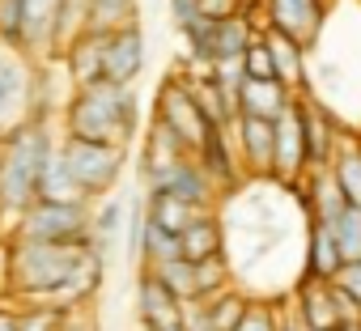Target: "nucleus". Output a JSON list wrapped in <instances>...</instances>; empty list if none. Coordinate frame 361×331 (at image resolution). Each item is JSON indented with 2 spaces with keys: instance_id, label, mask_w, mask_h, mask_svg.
Listing matches in <instances>:
<instances>
[{
  "instance_id": "c9c22d12",
  "label": "nucleus",
  "mask_w": 361,
  "mask_h": 331,
  "mask_svg": "<svg viewBox=\"0 0 361 331\" xmlns=\"http://www.w3.org/2000/svg\"><path fill=\"white\" fill-rule=\"evenodd\" d=\"M0 331H18V314L9 306H0Z\"/></svg>"
},
{
  "instance_id": "cd10ccee",
  "label": "nucleus",
  "mask_w": 361,
  "mask_h": 331,
  "mask_svg": "<svg viewBox=\"0 0 361 331\" xmlns=\"http://www.w3.org/2000/svg\"><path fill=\"white\" fill-rule=\"evenodd\" d=\"M204 301H209V314H213L217 331H234V323L247 310V297H238V293H217V297H204Z\"/></svg>"
},
{
  "instance_id": "7ed1b4c3",
  "label": "nucleus",
  "mask_w": 361,
  "mask_h": 331,
  "mask_svg": "<svg viewBox=\"0 0 361 331\" xmlns=\"http://www.w3.org/2000/svg\"><path fill=\"white\" fill-rule=\"evenodd\" d=\"M90 246L77 242H35V238H13L9 263H5V285L22 301H47L56 289H64Z\"/></svg>"
},
{
  "instance_id": "2f4dec72",
  "label": "nucleus",
  "mask_w": 361,
  "mask_h": 331,
  "mask_svg": "<svg viewBox=\"0 0 361 331\" xmlns=\"http://www.w3.org/2000/svg\"><path fill=\"white\" fill-rule=\"evenodd\" d=\"M178 327H183V331H217V323H213V314H209V301H204V297H192V301H183Z\"/></svg>"
},
{
  "instance_id": "0eeeda50",
  "label": "nucleus",
  "mask_w": 361,
  "mask_h": 331,
  "mask_svg": "<svg viewBox=\"0 0 361 331\" xmlns=\"http://www.w3.org/2000/svg\"><path fill=\"white\" fill-rule=\"evenodd\" d=\"M35 102V77L26 68V56L22 47L0 39V140L9 132H18L26 119V106Z\"/></svg>"
},
{
  "instance_id": "412c9836",
  "label": "nucleus",
  "mask_w": 361,
  "mask_h": 331,
  "mask_svg": "<svg viewBox=\"0 0 361 331\" xmlns=\"http://www.w3.org/2000/svg\"><path fill=\"white\" fill-rule=\"evenodd\" d=\"M259 35H264L268 51H272V64H276V81H281L285 89H298V85H302V77H306V56H302L306 47H302V43H293L289 35L272 30V26H264Z\"/></svg>"
},
{
  "instance_id": "f3484780",
  "label": "nucleus",
  "mask_w": 361,
  "mask_h": 331,
  "mask_svg": "<svg viewBox=\"0 0 361 331\" xmlns=\"http://www.w3.org/2000/svg\"><path fill=\"white\" fill-rule=\"evenodd\" d=\"M178 251H183L188 263H204V259H217L226 251V234H221V221L213 213H200L183 234H178Z\"/></svg>"
},
{
  "instance_id": "393cba45",
  "label": "nucleus",
  "mask_w": 361,
  "mask_h": 331,
  "mask_svg": "<svg viewBox=\"0 0 361 331\" xmlns=\"http://www.w3.org/2000/svg\"><path fill=\"white\" fill-rule=\"evenodd\" d=\"M18 331H68L73 310H60L51 301H22L18 310Z\"/></svg>"
},
{
  "instance_id": "9b49d317",
  "label": "nucleus",
  "mask_w": 361,
  "mask_h": 331,
  "mask_svg": "<svg viewBox=\"0 0 361 331\" xmlns=\"http://www.w3.org/2000/svg\"><path fill=\"white\" fill-rule=\"evenodd\" d=\"M149 187L170 192V196L188 200V204H196V208H209V204H213V175L200 166V157H196V161H192V157H178V161L161 166V170L149 179Z\"/></svg>"
},
{
  "instance_id": "1a4fd4ad",
  "label": "nucleus",
  "mask_w": 361,
  "mask_h": 331,
  "mask_svg": "<svg viewBox=\"0 0 361 331\" xmlns=\"http://www.w3.org/2000/svg\"><path fill=\"white\" fill-rule=\"evenodd\" d=\"M230 127L238 132V153L247 161V170L259 179H276V119L238 115Z\"/></svg>"
},
{
  "instance_id": "473e14b6",
  "label": "nucleus",
  "mask_w": 361,
  "mask_h": 331,
  "mask_svg": "<svg viewBox=\"0 0 361 331\" xmlns=\"http://www.w3.org/2000/svg\"><path fill=\"white\" fill-rule=\"evenodd\" d=\"M247 0H200V13L209 22H230V18H243Z\"/></svg>"
},
{
  "instance_id": "ea45409f",
  "label": "nucleus",
  "mask_w": 361,
  "mask_h": 331,
  "mask_svg": "<svg viewBox=\"0 0 361 331\" xmlns=\"http://www.w3.org/2000/svg\"><path fill=\"white\" fill-rule=\"evenodd\" d=\"M166 331H183V327H166Z\"/></svg>"
},
{
  "instance_id": "a211bd4d",
  "label": "nucleus",
  "mask_w": 361,
  "mask_h": 331,
  "mask_svg": "<svg viewBox=\"0 0 361 331\" xmlns=\"http://www.w3.org/2000/svg\"><path fill=\"white\" fill-rule=\"evenodd\" d=\"M145 208H149V225H153V230H166V234H174V238L183 234L200 213H209V208H196V204L178 200V196H170V192H157V187H149Z\"/></svg>"
},
{
  "instance_id": "f8f14e48",
  "label": "nucleus",
  "mask_w": 361,
  "mask_h": 331,
  "mask_svg": "<svg viewBox=\"0 0 361 331\" xmlns=\"http://www.w3.org/2000/svg\"><path fill=\"white\" fill-rule=\"evenodd\" d=\"M302 170H310L306 157V127H302V106L298 98L276 115V179L281 183H298Z\"/></svg>"
},
{
  "instance_id": "6ab92c4d",
  "label": "nucleus",
  "mask_w": 361,
  "mask_h": 331,
  "mask_svg": "<svg viewBox=\"0 0 361 331\" xmlns=\"http://www.w3.org/2000/svg\"><path fill=\"white\" fill-rule=\"evenodd\" d=\"M39 200H51V204H90L85 187L77 183V175L68 170V161L64 153L56 149L43 166V183H39Z\"/></svg>"
},
{
  "instance_id": "423d86ee",
  "label": "nucleus",
  "mask_w": 361,
  "mask_h": 331,
  "mask_svg": "<svg viewBox=\"0 0 361 331\" xmlns=\"http://www.w3.org/2000/svg\"><path fill=\"white\" fill-rule=\"evenodd\" d=\"M157 123H161L178 144H183L188 153H200L204 140H209V132L217 127V123L204 115V106L196 102V94H192L188 81H166V85H161V98H157Z\"/></svg>"
},
{
  "instance_id": "2eb2a0df",
  "label": "nucleus",
  "mask_w": 361,
  "mask_h": 331,
  "mask_svg": "<svg viewBox=\"0 0 361 331\" xmlns=\"http://www.w3.org/2000/svg\"><path fill=\"white\" fill-rule=\"evenodd\" d=\"M298 106H302V127H306L310 170H327L331 157H336V127H331V115H327L319 102H306V98H298Z\"/></svg>"
},
{
  "instance_id": "b1692460",
  "label": "nucleus",
  "mask_w": 361,
  "mask_h": 331,
  "mask_svg": "<svg viewBox=\"0 0 361 331\" xmlns=\"http://www.w3.org/2000/svg\"><path fill=\"white\" fill-rule=\"evenodd\" d=\"M327 170H331V179L340 183L344 200L361 208V144H344V149H336V157H331Z\"/></svg>"
},
{
  "instance_id": "39448f33",
  "label": "nucleus",
  "mask_w": 361,
  "mask_h": 331,
  "mask_svg": "<svg viewBox=\"0 0 361 331\" xmlns=\"http://www.w3.org/2000/svg\"><path fill=\"white\" fill-rule=\"evenodd\" d=\"M68 170L77 175V183L85 187V196H111L119 175H123V149L119 144H102V140H81V136H64L60 144Z\"/></svg>"
},
{
  "instance_id": "e433bc0d",
  "label": "nucleus",
  "mask_w": 361,
  "mask_h": 331,
  "mask_svg": "<svg viewBox=\"0 0 361 331\" xmlns=\"http://www.w3.org/2000/svg\"><path fill=\"white\" fill-rule=\"evenodd\" d=\"M68 331H98V327H94V323H73V318H68Z\"/></svg>"
},
{
  "instance_id": "f257e3e1",
  "label": "nucleus",
  "mask_w": 361,
  "mask_h": 331,
  "mask_svg": "<svg viewBox=\"0 0 361 331\" xmlns=\"http://www.w3.org/2000/svg\"><path fill=\"white\" fill-rule=\"evenodd\" d=\"M64 123H68V136L128 149L140 127V102H136L132 85H111V81L81 85L64 111Z\"/></svg>"
},
{
  "instance_id": "bb28decb",
  "label": "nucleus",
  "mask_w": 361,
  "mask_h": 331,
  "mask_svg": "<svg viewBox=\"0 0 361 331\" xmlns=\"http://www.w3.org/2000/svg\"><path fill=\"white\" fill-rule=\"evenodd\" d=\"M128 22H136V0H94V13H90L94 30H115Z\"/></svg>"
},
{
  "instance_id": "a878e982",
  "label": "nucleus",
  "mask_w": 361,
  "mask_h": 331,
  "mask_svg": "<svg viewBox=\"0 0 361 331\" xmlns=\"http://www.w3.org/2000/svg\"><path fill=\"white\" fill-rule=\"evenodd\" d=\"M331 234H336V246L344 255V263H357L361 259V208L357 204H344L336 213V221H327Z\"/></svg>"
},
{
  "instance_id": "4468645a",
  "label": "nucleus",
  "mask_w": 361,
  "mask_h": 331,
  "mask_svg": "<svg viewBox=\"0 0 361 331\" xmlns=\"http://www.w3.org/2000/svg\"><path fill=\"white\" fill-rule=\"evenodd\" d=\"M136 314H140L145 331H166V327H178L183 301L166 289V280H161L157 272H140V285H136Z\"/></svg>"
},
{
  "instance_id": "20e7f679",
  "label": "nucleus",
  "mask_w": 361,
  "mask_h": 331,
  "mask_svg": "<svg viewBox=\"0 0 361 331\" xmlns=\"http://www.w3.org/2000/svg\"><path fill=\"white\" fill-rule=\"evenodd\" d=\"M90 217H94L90 204H51V200H35V204L18 217V238L94 246V238H90Z\"/></svg>"
},
{
  "instance_id": "c85d7f7f",
  "label": "nucleus",
  "mask_w": 361,
  "mask_h": 331,
  "mask_svg": "<svg viewBox=\"0 0 361 331\" xmlns=\"http://www.w3.org/2000/svg\"><path fill=\"white\" fill-rule=\"evenodd\" d=\"M243 73H247V77H259V81H276V64H272V51H268L264 35L251 39V47H247V56H243Z\"/></svg>"
},
{
  "instance_id": "6e6552de",
  "label": "nucleus",
  "mask_w": 361,
  "mask_h": 331,
  "mask_svg": "<svg viewBox=\"0 0 361 331\" xmlns=\"http://www.w3.org/2000/svg\"><path fill=\"white\" fill-rule=\"evenodd\" d=\"M145 73V30L140 22L106 30V51H102V81L111 85H132Z\"/></svg>"
},
{
  "instance_id": "9d476101",
  "label": "nucleus",
  "mask_w": 361,
  "mask_h": 331,
  "mask_svg": "<svg viewBox=\"0 0 361 331\" xmlns=\"http://www.w3.org/2000/svg\"><path fill=\"white\" fill-rule=\"evenodd\" d=\"M268 9V26L289 35L293 43L310 47L323 35V13H327V0H264Z\"/></svg>"
},
{
  "instance_id": "4be33fe9",
  "label": "nucleus",
  "mask_w": 361,
  "mask_h": 331,
  "mask_svg": "<svg viewBox=\"0 0 361 331\" xmlns=\"http://www.w3.org/2000/svg\"><path fill=\"white\" fill-rule=\"evenodd\" d=\"M128 213H132V200L111 192V196L102 200V208L90 217V238H94V246H98L102 255L123 238V230H128Z\"/></svg>"
},
{
  "instance_id": "58836bf2",
  "label": "nucleus",
  "mask_w": 361,
  "mask_h": 331,
  "mask_svg": "<svg viewBox=\"0 0 361 331\" xmlns=\"http://www.w3.org/2000/svg\"><path fill=\"white\" fill-rule=\"evenodd\" d=\"M281 331H306V327H281Z\"/></svg>"
},
{
  "instance_id": "c756f323",
  "label": "nucleus",
  "mask_w": 361,
  "mask_h": 331,
  "mask_svg": "<svg viewBox=\"0 0 361 331\" xmlns=\"http://www.w3.org/2000/svg\"><path fill=\"white\" fill-rule=\"evenodd\" d=\"M226 276H230V268H226V259H221V255H217V259L196 263V289H200V297H217V293H221V285H226Z\"/></svg>"
},
{
  "instance_id": "7c9ffc66",
  "label": "nucleus",
  "mask_w": 361,
  "mask_h": 331,
  "mask_svg": "<svg viewBox=\"0 0 361 331\" xmlns=\"http://www.w3.org/2000/svg\"><path fill=\"white\" fill-rule=\"evenodd\" d=\"M234 331H281V323H276V310L268 301H247V310L234 323Z\"/></svg>"
},
{
  "instance_id": "aec40b11",
  "label": "nucleus",
  "mask_w": 361,
  "mask_h": 331,
  "mask_svg": "<svg viewBox=\"0 0 361 331\" xmlns=\"http://www.w3.org/2000/svg\"><path fill=\"white\" fill-rule=\"evenodd\" d=\"M289 89L281 81H259V77H243V89H238V115H264V119H276L285 106H289Z\"/></svg>"
},
{
  "instance_id": "72a5a7b5",
  "label": "nucleus",
  "mask_w": 361,
  "mask_h": 331,
  "mask_svg": "<svg viewBox=\"0 0 361 331\" xmlns=\"http://www.w3.org/2000/svg\"><path fill=\"white\" fill-rule=\"evenodd\" d=\"M331 280H336V285H340V289L357 301V306H361V259H357V263H344Z\"/></svg>"
},
{
  "instance_id": "4c0bfd02",
  "label": "nucleus",
  "mask_w": 361,
  "mask_h": 331,
  "mask_svg": "<svg viewBox=\"0 0 361 331\" xmlns=\"http://www.w3.org/2000/svg\"><path fill=\"white\" fill-rule=\"evenodd\" d=\"M340 331H361V318H357V323H344Z\"/></svg>"
},
{
  "instance_id": "dca6fc26",
  "label": "nucleus",
  "mask_w": 361,
  "mask_h": 331,
  "mask_svg": "<svg viewBox=\"0 0 361 331\" xmlns=\"http://www.w3.org/2000/svg\"><path fill=\"white\" fill-rule=\"evenodd\" d=\"M102 51H106V30H94V26L68 43V73L77 77V85L102 81Z\"/></svg>"
},
{
  "instance_id": "5701e85b",
  "label": "nucleus",
  "mask_w": 361,
  "mask_h": 331,
  "mask_svg": "<svg viewBox=\"0 0 361 331\" xmlns=\"http://www.w3.org/2000/svg\"><path fill=\"white\" fill-rule=\"evenodd\" d=\"M340 268H344V255H340V246H336L331 225H327V221H314V225H310V276L331 280Z\"/></svg>"
},
{
  "instance_id": "f704fd0d",
  "label": "nucleus",
  "mask_w": 361,
  "mask_h": 331,
  "mask_svg": "<svg viewBox=\"0 0 361 331\" xmlns=\"http://www.w3.org/2000/svg\"><path fill=\"white\" fill-rule=\"evenodd\" d=\"M170 18H174L178 30H188L192 22L204 18V13H200V0H170Z\"/></svg>"
},
{
  "instance_id": "f03ea898",
  "label": "nucleus",
  "mask_w": 361,
  "mask_h": 331,
  "mask_svg": "<svg viewBox=\"0 0 361 331\" xmlns=\"http://www.w3.org/2000/svg\"><path fill=\"white\" fill-rule=\"evenodd\" d=\"M56 153L51 132L30 119L18 132H9L0 140V213L5 217H22L35 200H39V183H43V166Z\"/></svg>"
},
{
  "instance_id": "ddd939ff",
  "label": "nucleus",
  "mask_w": 361,
  "mask_h": 331,
  "mask_svg": "<svg viewBox=\"0 0 361 331\" xmlns=\"http://www.w3.org/2000/svg\"><path fill=\"white\" fill-rule=\"evenodd\" d=\"M68 0H18V47H56Z\"/></svg>"
}]
</instances>
